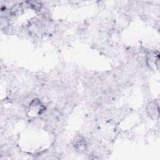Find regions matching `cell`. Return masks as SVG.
Returning a JSON list of instances; mask_svg holds the SVG:
<instances>
[{"instance_id": "6da1fadb", "label": "cell", "mask_w": 160, "mask_h": 160, "mask_svg": "<svg viewBox=\"0 0 160 160\" xmlns=\"http://www.w3.org/2000/svg\"><path fill=\"white\" fill-rule=\"evenodd\" d=\"M74 146L79 151H83L86 148L85 139L81 136L76 137L74 140Z\"/></svg>"}]
</instances>
